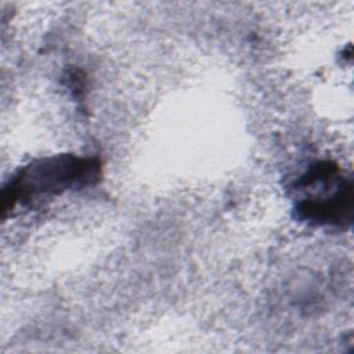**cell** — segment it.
Returning a JSON list of instances; mask_svg holds the SVG:
<instances>
[{
  "mask_svg": "<svg viewBox=\"0 0 354 354\" xmlns=\"http://www.w3.org/2000/svg\"><path fill=\"white\" fill-rule=\"evenodd\" d=\"M100 174L101 163L95 158L58 155L36 160L21 169L4 187L3 213L6 216L17 205H28L37 196L94 185Z\"/></svg>",
  "mask_w": 354,
  "mask_h": 354,
  "instance_id": "6da1fadb",
  "label": "cell"
},
{
  "mask_svg": "<svg viewBox=\"0 0 354 354\" xmlns=\"http://www.w3.org/2000/svg\"><path fill=\"white\" fill-rule=\"evenodd\" d=\"M297 217L314 225L348 227L354 213L353 178H340L335 191L328 195L308 196L296 207Z\"/></svg>",
  "mask_w": 354,
  "mask_h": 354,
  "instance_id": "7a4b0ae2",
  "label": "cell"
}]
</instances>
